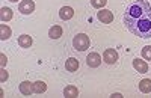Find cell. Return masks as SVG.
<instances>
[{
	"label": "cell",
	"mask_w": 151,
	"mask_h": 98,
	"mask_svg": "<svg viewBox=\"0 0 151 98\" xmlns=\"http://www.w3.org/2000/svg\"><path fill=\"white\" fill-rule=\"evenodd\" d=\"M11 33H12V30L6 26V24H0V39H2V41L8 39L11 36Z\"/></svg>",
	"instance_id": "cell-15"
},
{
	"label": "cell",
	"mask_w": 151,
	"mask_h": 98,
	"mask_svg": "<svg viewBox=\"0 0 151 98\" xmlns=\"http://www.w3.org/2000/svg\"><path fill=\"white\" fill-rule=\"evenodd\" d=\"M48 36L52 39H59L60 36H62V27L58 26V24L52 26V27H50V30H48Z\"/></svg>",
	"instance_id": "cell-12"
},
{
	"label": "cell",
	"mask_w": 151,
	"mask_h": 98,
	"mask_svg": "<svg viewBox=\"0 0 151 98\" xmlns=\"http://www.w3.org/2000/svg\"><path fill=\"white\" fill-rule=\"evenodd\" d=\"M139 91L144 94L151 92V79H144L139 82Z\"/></svg>",
	"instance_id": "cell-13"
},
{
	"label": "cell",
	"mask_w": 151,
	"mask_h": 98,
	"mask_svg": "<svg viewBox=\"0 0 151 98\" xmlns=\"http://www.w3.org/2000/svg\"><path fill=\"white\" fill-rule=\"evenodd\" d=\"M20 92H21L23 95H30V94L33 92V83H30V82H27V80L21 82V83H20Z\"/></svg>",
	"instance_id": "cell-9"
},
{
	"label": "cell",
	"mask_w": 151,
	"mask_h": 98,
	"mask_svg": "<svg viewBox=\"0 0 151 98\" xmlns=\"http://www.w3.org/2000/svg\"><path fill=\"white\" fill-rule=\"evenodd\" d=\"M45 91H47V84H45L44 82L38 80V82L33 83V92H36V94H44Z\"/></svg>",
	"instance_id": "cell-17"
},
{
	"label": "cell",
	"mask_w": 151,
	"mask_h": 98,
	"mask_svg": "<svg viewBox=\"0 0 151 98\" xmlns=\"http://www.w3.org/2000/svg\"><path fill=\"white\" fill-rule=\"evenodd\" d=\"M89 44H91L89 36L85 35V33H77L73 39V47L77 52H85L86 48H89Z\"/></svg>",
	"instance_id": "cell-2"
},
{
	"label": "cell",
	"mask_w": 151,
	"mask_h": 98,
	"mask_svg": "<svg viewBox=\"0 0 151 98\" xmlns=\"http://www.w3.org/2000/svg\"><path fill=\"white\" fill-rule=\"evenodd\" d=\"M0 18H2V21H9L12 18V9L3 6L2 9H0Z\"/></svg>",
	"instance_id": "cell-16"
},
{
	"label": "cell",
	"mask_w": 151,
	"mask_h": 98,
	"mask_svg": "<svg viewBox=\"0 0 151 98\" xmlns=\"http://www.w3.org/2000/svg\"><path fill=\"white\" fill-rule=\"evenodd\" d=\"M32 42H33V39H32V36H29V35L18 36V45L23 47V48H29L32 45Z\"/></svg>",
	"instance_id": "cell-11"
},
{
	"label": "cell",
	"mask_w": 151,
	"mask_h": 98,
	"mask_svg": "<svg viewBox=\"0 0 151 98\" xmlns=\"http://www.w3.org/2000/svg\"><path fill=\"white\" fill-rule=\"evenodd\" d=\"M97 18L103 24H109V23L113 21V14H112V11H109V9H100L97 12Z\"/></svg>",
	"instance_id": "cell-5"
},
{
	"label": "cell",
	"mask_w": 151,
	"mask_h": 98,
	"mask_svg": "<svg viewBox=\"0 0 151 98\" xmlns=\"http://www.w3.org/2000/svg\"><path fill=\"white\" fill-rule=\"evenodd\" d=\"M0 59H2V60H0V64H2V67H5L6 65V62H8V59H6V56L2 53V54H0Z\"/></svg>",
	"instance_id": "cell-21"
},
{
	"label": "cell",
	"mask_w": 151,
	"mask_h": 98,
	"mask_svg": "<svg viewBox=\"0 0 151 98\" xmlns=\"http://www.w3.org/2000/svg\"><path fill=\"white\" fill-rule=\"evenodd\" d=\"M18 9H20L21 14H24V15L32 14V12L35 11V3H33V0H23V2L20 3V6H18Z\"/></svg>",
	"instance_id": "cell-6"
},
{
	"label": "cell",
	"mask_w": 151,
	"mask_h": 98,
	"mask_svg": "<svg viewBox=\"0 0 151 98\" xmlns=\"http://www.w3.org/2000/svg\"><path fill=\"white\" fill-rule=\"evenodd\" d=\"M133 68L141 72V74H145V72L148 71V65L145 60H141V59H133Z\"/></svg>",
	"instance_id": "cell-8"
},
{
	"label": "cell",
	"mask_w": 151,
	"mask_h": 98,
	"mask_svg": "<svg viewBox=\"0 0 151 98\" xmlns=\"http://www.w3.org/2000/svg\"><path fill=\"white\" fill-rule=\"evenodd\" d=\"M6 79H8V72L5 69H2V71H0V82H5Z\"/></svg>",
	"instance_id": "cell-20"
},
{
	"label": "cell",
	"mask_w": 151,
	"mask_h": 98,
	"mask_svg": "<svg viewBox=\"0 0 151 98\" xmlns=\"http://www.w3.org/2000/svg\"><path fill=\"white\" fill-rule=\"evenodd\" d=\"M59 17L64 20V21L71 20V18L74 17V9H73L71 6H62L60 11H59Z\"/></svg>",
	"instance_id": "cell-7"
},
{
	"label": "cell",
	"mask_w": 151,
	"mask_h": 98,
	"mask_svg": "<svg viewBox=\"0 0 151 98\" xmlns=\"http://www.w3.org/2000/svg\"><path fill=\"white\" fill-rule=\"evenodd\" d=\"M142 57L145 60H151V45H145L142 48Z\"/></svg>",
	"instance_id": "cell-18"
},
{
	"label": "cell",
	"mask_w": 151,
	"mask_h": 98,
	"mask_svg": "<svg viewBox=\"0 0 151 98\" xmlns=\"http://www.w3.org/2000/svg\"><path fill=\"white\" fill-rule=\"evenodd\" d=\"M103 59L107 65H113L118 60V52L115 48H107V50L103 53Z\"/></svg>",
	"instance_id": "cell-3"
},
{
	"label": "cell",
	"mask_w": 151,
	"mask_h": 98,
	"mask_svg": "<svg viewBox=\"0 0 151 98\" xmlns=\"http://www.w3.org/2000/svg\"><path fill=\"white\" fill-rule=\"evenodd\" d=\"M86 64L89 68H98L101 65V56L98 53H89L86 56Z\"/></svg>",
	"instance_id": "cell-4"
},
{
	"label": "cell",
	"mask_w": 151,
	"mask_h": 98,
	"mask_svg": "<svg viewBox=\"0 0 151 98\" xmlns=\"http://www.w3.org/2000/svg\"><path fill=\"white\" fill-rule=\"evenodd\" d=\"M65 68H67V71H70V72L77 71V69H79V60L76 59V57H70V59H67Z\"/></svg>",
	"instance_id": "cell-10"
},
{
	"label": "cell",
	"mask_w": 151,
	"mask_h": 98,
	"mask_svg": "<svg viewBox=\"0 0 151 98\" xmlns=\"http://www.w3.org/2000/svg\"><path fill=\"white\" fill-rule=\"evenodd\" d=\"M64 95L68 97V98H74V97L79 95V89L76 86H73V84H68V86L64 89Z\"/></svg>",
	"instance_id": "cell-14"
},
{
	"label": "cell",
	"mask_w": 151,
	"mask_h": 98,
	"mask_svg": "<svg viewBox=\"0 0 151 98\" xmlns=\"http://www.w3.org/2000/svg\"><path fill=\"white\" fill-rule=\"evenodd\" d=\"M124 24L130 33L139 38H151V5L147 0H136L124 12Z\"/></svg>",
	"instance_id": "cell-1"
},
{
	"label": "cell",
	"mask_w": 151,
	"mask_h": 98,
	"mask_svg": "<svg viewBox=\"0 0 151 98\" xmlns=\"http://www.w3.org/2000/svg\"><path fill=\"white\" fill-rule=\"evenodd\" d=\"M106 3H107V0H91V5L97 9H103Z\"/></svg>",
	"instance_id": "cell-19"
},
{
	"label": "cell",
	"mask_w": 151,
	"mask_h": 98,
	"mask_svg": "<svg viewBox=\"0 0 151 98\" xmlns=\"http://www.w3.org/2000/svg\"><path fill=\"white\" fill-rule=\"evenodd\" d=\"M9 2H18V0H9Z\"/></svg>",
	"instance_id": "cell-22"
}]
</instances>
